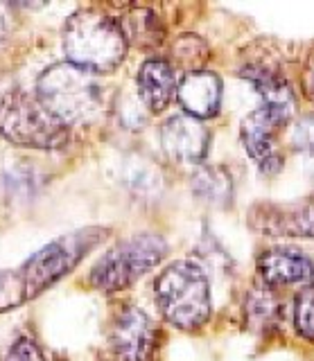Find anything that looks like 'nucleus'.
<instances>
[{
	"label": "nucleus",
	"mask_w": 314,
	"mask_h": 361,
	"mask_svg": "<svg viewBox=\"0 0 314 361\" xmlns=\"http://www.w3.org/2000/svg\"><path fill=\"white\" fill-rule=\"evenodd\" d=\"M64 52L68 63L91 75L114 73L127 54L120 20L95 9H80L64 25Z\"/></svg>",
	"instance_id": "1"
},
{
	"label": "nucleus",
	"mask_w": 314,
	"mask_h": 361,
	"mask_svg": "<svg viewBox=\"0 0 314 361\" xmlns=\"http://www.w3.org/2000/svg\"><path fill=\"white\" fill-rule=\"evenodd\" d=\"M154 298L163 319L176 330L195 332L210 319V282L195 259H176L154 282Z\"/></svg>",
	"instance_id": "2"
},
{
	"label": "nucleus",
	"mask_w": 314,
	"mask_h": 361,
	"mask_svg": "<svg viewBox=\"0 0 314 361\" xmlns=\"http://www.w3.org/2000/svg\"><path fill=\"white\" fill-rule=\"evenodd\" d=\"M35 95L64 127L91 122L102 109V88L95 75L68 61L43 71L37 79Z\"/></svg>",
	"instance_id": "3"
},
{
	"label": "nucleus",
	"mask_w": 314,
	"mask_h": 361,
	"mask_svg": "<svg viewBox=\"0 0 314 361\" xmlns=\"http://www.w3.org/2000/svg\"><path fill=\"white\" fill-rule=\"evenodd\" d=\"M0 135L18 147L57 149L68 142V127H64L37 95L9 86L0 90Z\"/></svg>",
	"instance_id": "4"
},
{
	"label": "nucleus",
	"mask_w": 314,
	"mask_h": 361,
	"mask_svg": "<svg viewBox=\"0 0 314 361\" xmlns=\"http://www.w3.org/2000/svg\"><path fill=\"white\" fill-rule=\"evenodd\" d=\"M167 242L156 233H136L120 240L97 259L88 282L104 293H116L131 287L145 274L163 262Z\"/></svg>",
	"instance_id": "5"
},
{
	"label": "nucleus",
	"mask_w": 314,
	"mask_h": 361,
	"mask_svg": "<svg viewBox=\"0 0 314 361\" xmlns=\"http://www.w3.org/2000/svg\"><path fill=\"white\" fill-rule=\"evenodd\" d=\"M107 233H109L107 228H97V226L82 228L68 235H61L54 242L43 246L41 251H37L23 267L16 269L20 282H23L28 300L35 298L37 293L50 289L64 276H68L104 240Z\"/></svg>",
	"instance_id": "6"
},
{
	"label": "nucleus",
	"mask_w": 314,
	"mask_h": 361,
	"mask_svg": "<svg viewBox=\"0 0 314 361\" xmlns=\"http://www.w3.org/2000/svg\"><path fill=\"white\" fill-rule=\"evenodd\" d=\"M161 330L136 305L120 307L109 327L107 361H156Z\"/></svg>",
	"instance_id": "7"
},
{
	"label": "nucleus",
	"mask_w": 314,
	"mask_h": 361,
	"mask_svg": "<svg viewBox=\"0 0 314 361\" xmlns=\"http://www.w3.org/2000/svg\"><path fill=\"white\" fill-rule=\"evenodd\" d=\"M249 226L267 237L314 240V201L255 203L249 210Z\"/></svg>",
	"instance_id": "8"
},
{
	"label": "nucleus",
	"mask_w": 314,
	"mask_h": 361,
	"mask_svg": "<svg viewBox=\"0 0 314 361\" xmlns=\"http://www.w3.org/2000/svg\"><path fill=\"white\" fill-rule=\"evenodd\" d=\"M240 77H244L255 88L262 102L260 109L267 111L280 127L289 122L296 111V93L274 66L265 61H249L240 68Z\"/></svg>",
	"instance_id": "9"
},
{
	"label": "nucleus",
	"mask_w": 314,
	"mask_h": 361,
	"mask_svg": "<svg viewBox=\"0 0 314 361\" xmlns=\"http://www.w3.org/2000/svg\"><path fill=\"white\" fill-rule=\"evenodd\" d=\"M161 145L163 152L176 163L186 165H199L208 154L210 133L201 124V120H195L190 116H172L161 124Z\"/></svg>",
	"instance_id": "10"
},
{
	"label": "nucleus",
	"mask_w": 314,
	"mask_h": 361,
	"mask_svg": "<svg viewBox=\"0 0 314 361\" xmlns=\"http://www.w3.org/2000/svg\"><path fill=\"white\" fill-rule=\"evenodd\" d=\"M258 276L265 287H287V285H310L314 282V262L296 248L276 246L267 248L255 259Z\"/></svg>",
	"instance_id": "11"
},
{
	"label": "nucleus",
	"mask_w": 314,
	"mask_h": 361,
	"mask_svg": "<svg viewBox=\"0 0 314 361\" xmlns=\"http://www.w3.org/2000/svg\"><path fill=\"white\" fill-rule=\"evenodd\" d=\"M280 124L267 111L258 109L242 120L240 140L246 154L262 174H276L283 169V156L276 149V131Z\"/></svg>",
	"instance_id": "12"
},
{
	"label": "nucleus",
	"mask_w": 314,
	"mask_h": 361,
	"mask_svg": "<svg viewBox=\"0 0 314 361\" xmlns=\"http://www.w3.org/2000/svg\"><path fill=\"white\" fill-rule=\"evenodd\" d=\"M176 97L186 116L208 120L217 116L222 106V79L210 71H190L179 82Z\"/></svg>",
	"instance_id": "13"
},
{
	"label": "nucleus",
	"mask_w": 314,
	"mask_h": 361,
	"mask_svg": "<svg viewBox=\"0 0 314 361\" xmlns=\"http://www.w3.org/2000/svg\"><path fill=\"white\" fill-rule=\"evenodd\" d=\"M136 86L143 106H147L152 113L165 111L179 90L174 66L167 59H161V56H152V59L143 61V66L138 68Z\"/></svg>",
	"instance_id": "14"
},
{
	"label": "nucleus",
	"mask_w": 314,
	"mask_h": 361,
	"mask_svg": "<svg viewBox=\"0 0 314 361\" xmlns=\"http://www.w3.org/2000/svg\"><path fill=\"white\" fill-rule=\"evenodd\" d=\"M193 195L212 208H229L233 203V178L224 167L217 165H201L193 174Z\"/></svg>",
	"instance_id": "15"
},
{
	"label": "nucleus",
	"mask_w": 314,
	"mask_h": 361,
	"mask_svg": "<svg viewBox=\"0 0 314 361\" xmlns=\"http://www.w3.org/2000/svg\"><path fill=\"white\" fill-rule=\"evenodd\" d=\"M244 316H246V323H249L255 332H269V330H276L280 325L283 310H280V302L274 298L272 289L262 285L249 291V296H246V302H244Z\"/></svg>",
	"instance_id": "16"
},
{
	"label": "nucleus",
	"mask_w": 314,
	"mask_h": 361,
	"mask_svg": "<svg viewBox=\"0 0 314 361\" xmlns=\"http://www.w3.org/2000/svg\"><path fill=\"white\" fill-rule=\"evenodd\" d=\"M120 27L125 32L127 43L133 41L140 48H152V45H159L163 41V23L159 20V16L154 14L152 9L145 7H136L131 9L129 14L120 20Z\"/></svg>",
	"instance_id": "17"
},
{
	"label": "nucleus",
	"mask_w": 314,
	"mask_h": 361,
	"mask_svg": "<svg viewBox=\"0 0 314 361\" xmlns=\"http://www.w3.org/2000/svg\"><path fill=\"white\" fill-rule=\"evenodd\" d=\"M41 183H43L41 172L28 163H16L12 167H7L3 176L5 192L12 199H20V201H28L35 195H39Z\"/></svg>",
	"instance_id": "18"
},
{
	"label": "nucleus",
	"mask_w": 314,
	"mask_h": 361,
	"mask_svg": "<svg viewBox=\"0 0 314 361\" xmlns=\"http://www.w3.org/2000/svg\"><path fill=\"white\" fill-rule=\"evenodd\" d=\"M291 323H294V332L301 338L314 343V282H310L296 293Z\"/></svg>",
	"instance_id": "19"
},
{
	"label": "nucleus",
	"mask_w": 314,
	"mask_h": 361,
	"mask_svg": "<svg viewBox=\"0 0 314 361\" xmlns=\"http://www.w3.org/2000/svg\"><path fill=\"white\" fill-rule=\"evenodd\" d=\"M291 142H294V149L301 156V163H303V167H306V174L314 183V113H308V116H303L294 124Z\"/></svg>",
	"instance_id": "20"
},
{
	"label": "nucleus",
	"mask_w": 314,
	"mask_h": 361,
	"mask_svg": "<svg viewBox=\"0 0 314 361\" xmlns=\"http://www.w3.org/2000/svg\"><path fill=\"white\" fill-rule=\"evenodd\" d=\"M159 172L150 161H143V158H129L125 165V183L131 190L138 192H152L156 185H159Z\"/></svg>",
	"instance_id": "21"
},
{
	"label": "nucleus",
	"mask_w": 314,
	"mask_h": 361,
	"mask_svg": "<svg viewBox=\"0 0 314 361\" xmlns=\"http://www.w3.org/2000/svg\"><path fill=\"white\" fill-rule=\"evenodd\" d=\"M28 300L23 282L18 278V271H3L0 274V312H9Z\"/></svg>",
	"instance_id": "22"
},
{
	"label": "nucleus",
	"mask_w": 314,
	"mask_h": 361,
	"mask_svg": "<svg viewBox=\"0 0 314 361\" xmlns=\"http://www.w3.org/2000/svg\"><path fill=\"white\" fill-rule=\"evenodd\" d=\"M3 361H46V357H43L37 341H32L28 336H20L9 345Z\"/></svg>",
	"instance_id": "23"
},
{
	"label": "nucleus",
	"mask_w": 314,
	"mask_h": 361,
	"mask_svg": "<svg viewBox=\"0 0 314 361\" xmlns=\"http://www.w3.org/2000/svg\"><path fill=\"white\" fill-rule=\"evenodd\" d=\"M301 84H303V90H306V95L314 102V54L310 56V61H308V66H306V71H303Z\"/></svg>",
	"instance_id": "24"
},
{
	"label": "nucleus",
	"mask_w": 314,
	"mask_h": 361,
	"mask_svg": "<svg viewBox=\"0 0 314 361\" xmlns=\"http://www.w3.org/2000/svg\"><path fill=\"white\" fill-rule=\"evenodd\" d=\"M5 37H7V18L3 14V7H0V43L5 41Z\"/></svg>",
	"instance_id": "25"
}]
</instances>
